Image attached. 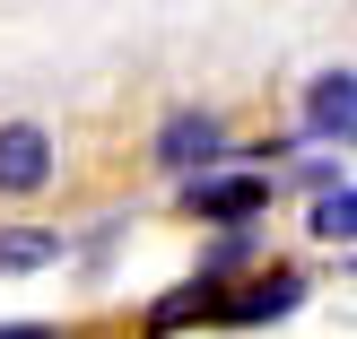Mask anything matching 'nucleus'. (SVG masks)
Instances as JSON below:
<instances>
[{
  "label": "nucleus",
  "instance_id": "obj_8",
  "mask_svg": "<svg viewBox=\"0 0 357 339\" xmlns=\"http://www.w3.org/2000/svg\"><path fill=\"white\" fill-rule=\"evenodd\" d=\"M0 339H52L44 322H0Z\"/></svg>",
  "mask_w": 357,
  "mask_h": 339
},
{
  "label": "nucleus",
  "instance_id": "obj_4",
  "mask_svg": "<svg viewBox=\"0 0 357 339\" xmlns=\"http://www.w3.org/2000/svg\"><path fill=\"white\" fill-rule=\"evenodd\" d=\"M296 296H305V278L271 270V278H253L244 296H227V305H209V313H218V322H279V313H296Z\"/></svg>",
  "mask_w": 357,
  "mask_h": 339
},
{
  "label": "nucleus",
  "instance_id": "obj_7",
  "mask_svg": "<svg viewBox=\"0 0 357 339\" xmlns=\"http://www.w3.org/2000/svg\"><path fill=\"white\" fill-rule=\"evenodd\" d=\"M61 244L52 235H0V270H35V261H52Z\"/></svg>",
  "mask_w": 357,
  "mask_h": 339
},
{
  "label": "nucleus",
  "instance_id": "obj_3",
  "mask_svg": "<svg viewBox=\"0 0 357 339\" xmlns=\"http://www.w3.org/2000/svg\"><path fill=\"white\" fill-rule=\"evenodd\" d=\"M305 131L349 148V131H357V79H349V70H323V79H314V96H305Z\"/></svg>",
  "mask_w": 357,
  "mask_h": 339
},
{
  "label": "nucleus",
  "instance_id": "obj_2",
  "mask_svg": "<svg viewBox=\"0 0 357 339\" xmlns=\"http://www.w3.org/2000/svg\"><path fill=\"white\" fill-rule=\"evenodd\" d=\"M52 183V139L35 122H0V191H44Z\"/></svg>",
  "mask_w": 357,
  "mask_h": 339
},
{
  "label": "nucleus",
  "instance_id": "obj_5",
  "mask_svg": "<svg viewBox=\"0 0 357 339\" xmlns=\"http://www.w3.org/2000/svg\"><path fill=\"white\" fill-rule=\"evenodd\" d=\"M209 157H218V122H209V113H166V131H157V166H174V174L201 166L209 174Z\"/></svg>",
  "mask_w": 357,
  "mask_h": 339
},
{
  "label": "nucleus",
  "instance_id": "obj_6",
  "mask_svg": "<svg viewBox=\"0 0 357 339\" xmlns=\"http://www.w3.org/2000/svg\"><path fill=\"white\" fill-rule=\"evenodd\" d=\"M349 226H357V191L340 183V191L314 200V235H323V244H349Z\"/></svg>",
  "mask_w": 357,
  "mask_h": 339
},
{
  "label": "nucleus",
  "instance_id": "obj_1",
  "mask_svg": "<svg viewBox=\"0 0 357 339\" xmlns=\"http://www.w3.org/2000/svg\"><path fill=\"white\" fill-rule=\"evenodd\" d=\"M192 209L218 226H244L271 209V174H192Z\"/></svg>",
  "mask_w": 357,
  "mask_h": 339
}]
</instances>
